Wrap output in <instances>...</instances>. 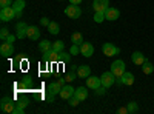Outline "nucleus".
<instances>
[{
  "instance_id": "obj_5",
  "label": "nucleus",
  "mask_w": 154,
  "mask_h": 114,
  "mask_svg": "<svg viewBox=\"0 0 154 114\" xmlns=\"http://www.w3.org/2000/svg\"><path fill=\"white\" fill-rule=\"evenodd\" d=\"M65 14L68 16V17H71V19H79L80 16H82V9H80V6L79 5H68L66 8H65Z\"/></svg>"
},
{
  "instance_id": "obj_13",
  "label": "nucleus",
  "mask_w": 154,
  "mask_h": 114,
  "mask_svg": "<svg viewBox=\"0 0 154 114\" xmlns=\"http://www.w3.org/2000/svg\"><path fill=\"white\" fill-rule=\"evenodd\" d=\"M74 93H75V90L71 86V85H63L62 86V90H60V97L62 99H65V100H68L71 96H74Z\"/></svg>"
},
{
  "instance_id": "obj_21",
  "label": "nucleus",
  "mask_w": 154,
  "mask_h": 114,
  "mask_svg": "<svg viewBox=\"0 0 154 114\" xmlns=\"http://www.w3.org/2000/svg\"><path fill=\"white\" fill-rule=\"evenodd\" d=\"M71 42L75 43V45H82V43H83V35H82L79 31L72 32V35H71Z\"/></svg>"
},
{
  "instance_id": "obj_3",
  "label": "nucleus",
  "mask_w": 154,
  "mask_h": 114,
  "mask_svg": "<svg viewBox=\"0 0 154 114\" xmlns=\"http://www.w3.org/2000/svg\"><path fill=\"white\" fill-rule=\"evenodd\" d=\"M12 19H16V11L12 6H6L0 9V20L2 22H9Z\"/></svg>"
},
{
  "instance_id": "obj_18",
  "label": "nucleus",
  "mask_w": 154,
  "mask_h": 114,
  "mask_svg": "<svg viewBox=\"0 0 154 114\" xmlns=\"http://www.w3.org/2000/svg\"><path fill=\"white\" fill-rule=\"evenodd\" d=\"M60 90H62V85L59 82H51L48 85V94H53V96L60 94Z\"/></svg>"
},
{
  "instance_id": "obj_24",
  "label": "nucleus",
  "mask_w": 154,
  "mask_h": 114,
  "mask_svg": "<svg viewBox=\"0 0 154 114\" xmlns=\"http://www.w3.org/2000/svg\"><path fill=\"white\" fill-rule=\"evenodd\" d=\"M48 31L53 34V35H56V34H59V31H60V26H59V23L57 22H51L49 25H48Z\"/></svg>"
},
{
  "instance_id": "obj_4",
  "label": "nucleus",
  "mask_w": 154,
  "mask_h": 114,
  "mask_svg": "<svg viewBox=\"0 0 154 114\" xmlns=\"http://www.w3.org/2000/svg\"><path fill=\"white\" fill-rule=\"evenodd\" d=\"M111 72L116 75V77H120V75L125 72V62L123 60H114L111 63Z\"/></svg>"
},
{
  "instance_id": "obj_7",
  "label": "nucleus",
  "mask_w": 154,
  "mask_h": 114,
  "mask_svg": "<svg viewBox=\"0 0 154 114\" xmlns=\"http://www.w3.org/2000/svg\"><path fill=\"white\" fill-rule=\"evenodd\" d=\"M116 82H117L119 85H133L134 83V75L131 74V72H123L120 77H117L116 79Z\"/></svg>"
},
{
  "instance_id": "obj_38",
  "label": "nucleus",
  "mask_w": 154,
  "mask_h": 114,
  "mask_svg": "<svg viewBox=\"0 0 154 114\" xmlns=\"http://www.w3.org/2000/svg\"><path fill=\"white\" fill-rule=\"evenodd\" d=\"M83 2V0H69V3H72V5H80Z\"/></svg>"
},
{
  "instance_id": "obj_2",
  "label": "nucleus",
  "mask_w": 154,
  "mask_h": 114,
  "mask_svg": "<svg viewBox=\"0 0 154 114\" xmlns=\"http://www.w3.org/2000/svg\"><path fill=\"white\" fill-rule=\"evenodd\" d=\"M14 108H16V103H14V100H12V99L3 97L2 100H0V109H2L3 112L12 114V112H14Z\"/></svg>"
},
{
  "instance_id": "obj_25",
  "label": "nucleus",
  "mask_w": 154,
  "mask_h": 114,
  "mask_svg": "<svg viewBox=\"0 0 154 114\" xmlns=\"http://www.w3.org/2000/svg\"><path fill=\"white\" fill-rule=\"evenodd\" d=\"M25 0H16L14 3H12V8H14V11L16 12H19V11H23L25 9Z\"/></svg>"
},
{
  "instance_id": "obj_1",
  "label": "nucleus",
  "mask_w": 154,
  "mask_h": 114,
  "mask_svg": "<svg viewBox=\"0 0 154 114\" xmlns=\"http://www.w3.org/2000/svg\"><path fill=\"white\" fill-rule=\"evenodd\" d=\"M116 75L111 72V69L109 71H106V72H103L100 75V82H102V86H105V88H109V86H112L114 83H116Z\"/></svg>"
},
{
  "instance_id": "obj_33",
  "label": "nucleus",
  "mask_w": 154,
  "mask_h": 114,
  "mask_svg": "<svg viewBox=\"0 0 154 114\" xmlns=\"http://www.w3.org/2000/svg\"><path fill=\"white\" fill-rule=\"evenodd\" d=\"M75 75H77V71H71V72L66 75L65 79H66L68 82H72V80H75Z\"/></svg>"
},
{
  "instance_id": "obj_19",
  "label": "nucleus",
  "mask_w": 154,
  "mask_h": 114,
  "mask_svg": "<svg viewBox=\"0 0 154 114\" xmlns=\"http://www.w3.org/2000/svg\"><path fill=\"white\" fill-rule=\"evenodd\" d=\"M49 49H53V43H51L49 40H42L40 43H38V51H40L42 54L48 53Z\"/></svg>"
},
{
  "instance_id": "obj_27",
  "label": "nucleus",
  "mask_w": 154,
  "mask_h": 114,
  "mask_svg": "<svg viewBox=\"0 0 154 114\" xmlns=\"http://www.w3.org/2000/svg\"><path fill=\"white\" fill-rule=\"evenodd\" d=\"M103 20H106L105 12H96V14H94V22H96V23H102Z\"/></svg>"
},
{
  "instance_id": "obj_29",
  "label": "nucleus",
  "mask_w": 154,
  "mask_h": 114,
  "mask_svg": "<svg viewBox=\"0 0 154 114\" xmlns=\"http://www.w3.org/2000/svg\"><path fill=\"white\" fill-rule=\"evenodd\" d=\"M126 108H128V112H130V114H131V112H137V111H139V106H137V103H136V102H130Z\"/></svg>"
},
{
  "instance_id": "obj_39",
  "label": "nucleus",
  "mask_w": 154,
  "mask_h": 114,
  "mask_svg": "<svg viewBox=\"0 0 154 114\" xmlns=\"http://www.w3.org/2000/svg\"><path fill=\"white\" fill-rule=\"evenodd\" d=\"M12 40H14V35H11V34H9V35H8V39H6V42H11V43H12Z\"/></svg>"
},
{
  "instance_id": "obj_26",
  "label": "nucleus",
  "mask_w": 154,
  "mask_h": 114,
  "mask_svg": "<svg viewBox=\"0 0 154 114\" xmlns=\"http://www.w3.org/2000/svg\"><path fill=\"white\" fill-rule=\"evenodd\" d=\"M53 49L57 51V53H62L63 49H65V43H63L62 40H56V42H53Z\"/></svg>"
},
{
  "instance_id": "obj_15",
  "label": "nucleus",
  "mask_w": 154,
  "mask_h": 114,
  "mask_svg": "<svg viewBox=\"0 0 154 114\" xmlns=\"http://www.w3.org/2000/svg\"><path fill=\"white\" fill-rule=\"evenodd\" d=\"M91 75V68L88 65H82V66H77V77L79 79H86Z\"/></svg>"
},
{
  "instance_id": "obj_28",
  "label": "nucleus",
  "mask_w": 154,
  "mask_h": 114,
  "mask_svg": "<svg viewBox=\"0 0 154 114\" xmlns=\"http://www.w3.org/2000/svg\"><path fill=\"white\" fill-rule=\"evenodd\" d=\"M69 54H71V56H77V54H80V45L72 43V45H71V49H69Z\"/></svg>"
},
{
  "instance_id": "obj_8",
  "label": "nucleus",
  "mask_w": 154,
  "mask_h": 114,
  "mask_svg": "<svg viewBox=\"0 0 154 114\" xmlns=\"http://www.w3.org/2000/svg\"><path fill=\"white\" fill-rule=\"evenodd\" d=\"M0 54H2L3 57H9V56L14 54V46H12V43L5 40L2 43V46H0Z\"/></svg>"
},
{
  "instance_id": "obj_16",
  "label": "nucleus",
  "mask_w": 154,
  "mask_h": 114,
  "mask_svg": "<svg viewBox=\"0 0 154 114\" xmlns=\"http://www.w3.org/2000/svg\"><path fill=\"white\" fill-rule=\"evenodd\" d=\"M131 60H133V63L134 65H137V66H142L143 63H145V56L140 53V51H134L133 53V56H131Z\"/></svg>"
},
{
  "instance_id": "obj_36",
  "label": "nucleus",
  "mask_w": 154,
  "mask_h": 114,
  "mask_svg": "<svg viewBox=\"0 0 154 114\" xmlns=\"http://www.w3.org/2000/svg\"><path fill=\"white\" fill-rule=\"evenodd\" d=\"M40 23L43 25V26H48V25H49L51 22H49V19H48V17H42V19H40Z\"/></svg>"
},
{
  "instance_id": "obj_17",
  "label": "nucleus",
  "mask_w": 154,
  "mask_h": 114,
  "mask_svg": "<svg viewBox=\"0 0 154 114\" xmlns=\"http://www.w3.org/2000/svg\"><path fill=\"white\" fill-rule=\"evenodd\" d=\"M26 37L29 40H38V37H40V29L37 26H28V32H26Z\"/></svg>"
},
{
  "instance_id": "obj_35",
  "label": "nucleus",
  "mask_w": 154,
  "mask_h": 114,
  "mask_svg": "<svg viewBox=\"0 0 154 114\" xmlns=\"http://www.w3.org/2000/svg\"><path fill=\"white\" fill-rule=\"evenodd\" d=\"M96 93H97L99 96H103V94L106 93V88H105V86H99L97 90H96Z\"/></svg>"
},
{
  "instance_id": "obj_11",
  "label": "nucleus",
  "mask_w": 154,
  "mask_h": 114,
  "mask_svg": "<svg viewBox=\"0 0 154 114\" xmlns=\"http://www.w3.org/2000/svg\"><path fill=\"white\" fill-rule=\"evenodd\" d=\"M99 86H102V82H100V77H96V75H89L86 77V88L89 90H97Z\"/></svg>"
},
{
  "instance_id": "obj_34",
  "label": "nucleus",
  "mask_w": 154,
  "mask_h": 114,
  "mask_svg": "<svg viewBox=\"0 0 154 114\" xmlns=\"http://www.w3.org/2000/svg\"><path fill=\"white\" fill-rule=\"evenodd\" d=\"M0 6H2V8L12 6V0H0Z\"/></svg>"
},
{
  "instance_id": "obj_20",
  "label": "nucleus",
  "mask_w": 154,
  "mask_h": 114,
  "mask_svg": "<svg viewBox=\"0 0 154 114\" xmlns=\"http://www.w3.org/2000/svg\"><path fill=\"white\" fill-rule=\"evenodd\" d=\"M74 96L82 102V100H85V99L88 97V90H86V88H83V86H80V88H77V90H75Z\"/></svg>"
},
{
  "instance_id": "obj_37",
  "label": "nucleus",
  "mask_w": 154,
  "mask_h": 114,
  "mask_svg": "<svg viewBox=\"0 0 154 114\" xmlns=\"http://www.w3.org/2000/svg\"><path fill=\"white\" fill-rule=\"evenodd\" d=\"M117 112L119 114H130V112H128V108H119Z\"/></svg>"
},
{
  "instance_id": "obj_23",
  "label": "nucleus",
  "mask_w": 154,
  "mask_h": 114,
  "mask_svg": "<svg viewBox=\"0 0 154 114\" xmlns=\"http://www.w3.org/2000/svg\"><path fill=\"white\" fill-rule=\"evenodd\" d=\"M142 71H143V74H152V71H154V66H152V63L151 62H148V60H145V63L142 65Z\"/></svg>"
},
{
  "instance_id": "obj_14",
  "label": "nucleus",
  "mask_w": 154,
  "mask_h": 114,
  "mask_svg": "<svg viewBox=\"0 0 154 114\" xmlns=\"http://www.w3.org/2000/svg\"><path fill=\"white\" fill-rule=\"evenodd\" d=\"M105 17H106V20H111V22H114V20H117L119 17H120V11L117 9V8H108L106 11H105Z\"/></svg>"
},
{
  "instance_id": "obj_12",
  "label": "nucleus",
  "mask_w": 154,
  "mask_h": 114,
  "mask_svg": "<svg viewBox=\"0 0 154 114\" xmlns=\"http://www.w3.org/2000/svg\"><path fill=\"white\" fill-rule=\"evenodd\" d=\"M80 54H83L85 57H91L94 54V46L93 43H89V42H83L80 45Z\"/></svg>"
},
{
  "instance_id": "obj_9",
  "label": "nucleus",
  "mask_w": 154,
  "mask_h": 114,
  "mask_svg": "<svg viewBox=\"0 0 154 114\" xmlns=\"http://www.w3.org/2000/svg\"><path fill=\"white\" fill-rule=\"evenodd\" d=\"M109 0H94L93 2V8L96 12H105L109 6Z\"/></svg>"
},
{
  "instance_id": "obj_31",
  "label": "nucleus",
  "mask_w": 154,
  "mask_h": 114,
  "mask_svg": "<svg viewBox=\"0 0 154 114\" xmlns=\"http://www.w3.org/2000/svg\"><path fill=\"white\" fill-rule=\"evenodd\" d=\"M68 103H69L71 106H77V105H79V103H80V100H79V99H77L75 96H71V97L68 99Z\"/></svg>"
},
{
  "instance_id": "obj_32",
  "label": "nucleus",
  "mask_w": 154,
  "mask_h": 114,
  "mask_svg": "<svg viewBox=\"0 0 154 114\" xmlns=\"http://www.w3.org/2000/svg\"><path fill=\"white\" fill-rule=\"evenodd\" d=\"M69 56L71 54H66V53H59V62H68L69 60Z\"/></svg>"
},
{
  "instance_id": "obj_30",
  "label": "nucleus",
  "mask_w": 154,
  "mask_h": 114,
  "mask_svg": "<svg viewBox=\"0 0 154 114\" xmlns=\"http://www.w3.org/2000/svg\"><path fill=\"white\" fill-rule=\"evenodd\" d=\"M8 35H9V29L8 28H0V39H2V40H6L8 39Z\"/></svg>"
},
{
  "instance_id": "obj_6",
  "label": "nucleus",
  "mask_w": 154,
  "mask_h": 114,
  "mask_svg": "<svg viewBox=\"0 0 154 114\" xmlns=\"http://www.w3.org/2000/svg\"><path fill=\"white\" fill-rule=\"evenodd\" d=\"M102 51H103V54L106 57H112L116 54H119L120 53V49L117 46H114L112 43H103V46H102Z\"/></svg>"
},
{
  "instance_id": "obj_22",
  "label": "nucleus",
  "mask_w": 154,
  "mask_h": 114,
  "mask_svg": "<svg viewBox=\"0 0 154 114\" xmlns=\"http://www.w3.org/2000/svg\"><path fill=\"white\" fill-rule=\"evenodd\" d=\"M25 106H26V100H20V102H17L16 103V108H14V112H12V114H23Z\"/></svg>"
},
{
  "instance_id": "obj_10",
  "label": "nucleus",
  "mask_w": 154,
  "mask_h": 114,
  "mask_svg": "<svg viewBox=\"0 0 154 114\" xmlns=\"http://www.w3.org/2000/svg\"><path fill=\"white\" fill-rule=\"evenodd\" d=\"M26 32H28V25L25 22H19L16 25V37L17 39H23V37H26Z\"/></svg>"
}]
</instances>
